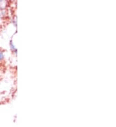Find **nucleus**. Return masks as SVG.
I'll list each match as a JSON object with an SVG mask.
<instances>
[{
	"mask_svg": "<svg viewBox=\"0 0 116 127\" xmlns=\"http://www.w3.org/2000/svg\"><path fill=\"white\" fill-rule=\"evenodd\" d=\"M3 53L1 52V51L0 50V62H1L2 61H3Z\"/></svg>",
	"mask_w": 116,
	"mask_h": 127,
	"instance_id": "1",
	"label": "nucleus"
}]
</instances>
